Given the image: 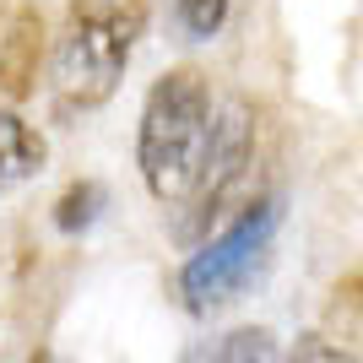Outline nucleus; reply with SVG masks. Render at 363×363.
<instances>
[{"mask_svg": "<svg viewBox=\"0 0 363 363\" xmlns=\"http://www.w3.org/2000/svg\"><path fill=\"white\" fill-rule=\"evenodd\" d=\"M277 223H282V206L272 196L250 201L223 233H212L206 244H196V255L179 266V298L190 315H212L223 303H233L250 277L260 272V260L277 239Z\"/></svg>", "mask_w": 363, "mask_h": 363, "instance_id": "obj_3", "label": "nucleus"}, {"mask_svg": "<svg viewBox=\"0 0 363 363\" xmlns=\"http://www.w3.org/2000/svg\"><path fill=\"white\" fill-rule=\"evenodd\" d=\"M44 163H49V141L38 136V125H28L11 104H0V196L28 184Z\"/></svg>", "mask_w": 363, "mask_h": 363, "instance_id": "obj_4", "label": "nucleus"}, {"mask_svg": "<svg viewBox=\"0 0 363 363\" xmlns=\"http://www.w3.org/2000/svg\"><path fill=\"white\" fill-rule=\"evenodd\" d=\"M217 141V104L201 71H163L152 82L136 125V168L152 201L190 206L206 179Z\"/></svg>", "mask_w": 363, "mask_h": 363, "instance_id": "obj_1", "label": "nucleus"}, {"mask_svg": "<svg viewBox=\"0 0 363 363\" xmlns=\"http://www.w3.org/2000/svg\"><path fill=\"white\" fill-rule=\"evenodd\" d=\"M147 6L141 0H71L55 38V92L65 108H98L114 98L125 65L141 44Z\"/></svg>", "mask_w": 363, "mask_h": 363, "instance_id": "obj_2", "label": "nucleus"}, {"mask_svg": "<svg viewBox=\"0 0 363 363\" xmlns=\"http://www.w3.org/2000/svg\"><path fill=\"white\" fill-rule=\"evenodd\" d=\"M228 6L233 0H174V22L190 44H212L228 22Z\"/></svg>", "mask_w": 363, "mask_h": 363, "instance_id": "obj_6", "label": "nucleus"}, {"mask_svg": "<svg viewBox=\"0 0 363 363\" xmlns=\"http://www.w3.org/2000/svg\"><path fill=\"white\" fill-rule=\"evenodd\" d=\"M212 363H282V358H277V336L266 325H239L223 336Z\"/></svg>", "mask_w": 363, "mask_h": 363, "instance_id": "obj_7", "label": "nucleus"}, {"mask_svg": "<svg viewBox=\"0 0 363 363\" xmlns=\"http://www.w3.org/2000/svg\"><path fill=\"white\" fill-rule=\"evenodd\" d=\"M282 363H358L347 347H336V342H325V336H303L298 347L288 352Z\"/></svg>", "mask_w": 363, "mask_h": 363, "instance_id": "obj_8", "label": "nucleus"}, {"mask_svg": "<svg viewBox=\"0 0 363 363\" xmlns=\"http://www.w3.org/2000/svg\"><path fill=\"white\" fill-rule=\"evenodd\" d=\"M28 363H55V358H49V352H38V358H28Z\"/></svg>", "mask_w": 363, "mask_h": 363, "instance_id": "obj_9", "label": "nucleus"}, {"mask_svg": "<svg viewBox=\"0 0 363 363\" xmlns=\"http://www.w3.org/2000/svg\"><path fill=\"white\" fill-rule=\"evenodd\" d=\"M104 206H108V190L98 179H82L55 201V228H60V233H82V228H92L104 217Z\"/></svg>", "mask_w": 363, "mask_h": 363, "instance_id": "obj_5", "label": "nucleus"}]
</instances>
